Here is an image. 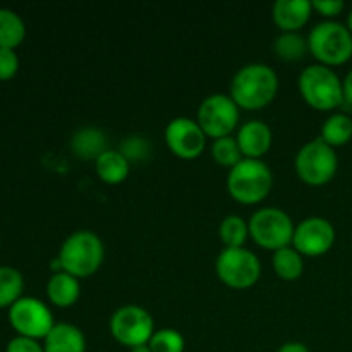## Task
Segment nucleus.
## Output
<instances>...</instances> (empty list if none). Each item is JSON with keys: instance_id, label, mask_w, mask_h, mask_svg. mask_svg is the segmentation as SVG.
I'll return each mask as SVG.
<instances>
[{"instance_id": "f257e3e1", "label": "nucleus", "mask_w": 352, "mask_h": 352, "mask_svg": "<svg viewBox=\"0 0 352 352\" xmlns=\"http://www.w3.org/2000/svg\"><path fill=\"white\" fill-rule=\"evenodd\" d=\"M278 91V76L270 65L253 62L234 74L230 81V98L239 109L260 110L274 102Z\"/></svg>"}, {"instance_id": "2f4dec72", "label": "nucleus", "mask_w": 352, "mask_h": 352, "mask_svg": "<svg viewBox=\"0 0 352 352\" xmlns=\"http://www.w3.org/2000/svg\"><path fill=\"white\" fill-rule=\"evenodd\" d=\"M342 89H344V103L352 105V69L342 79Z\"/></svg>"}, {"instance_id": "c85d7f7f", "label": "nucleus", "mask_w": 352, "mask_h": 352, "mask_svg": "<svg viewBox=\"0 0 352 352\" xmlns=\"http://www.w3.org/2000/svg\"><path fill=\"white\" fill-rule=\"evenodd\" d=\"M19 71V57L16 50L0 48V81H9Z\"/></svg>"}, {"instance_id": "5701e85b", "label": "nucleus", "mask_w": 352, "mask_h": 352, "mask_svg": "<svg viewBox=\"0 0 352 352\" xmlns=\"http://www.w3.org/2000/svg\"><path fill=\"white\" fill-rule=\"evenodd\" d=\"M24 278L17 268L0 267V309L10 308L23 298Z\"/></svg>"}, {"instance_id": "f704fd0d", "label": "nucleus", "mask_w": 352, "mask_h": 352, "mask_svg": "<svg viewBox=\"0 0 352 352\" xmlns=\"http://www.w3.org/2000/svg\"><path fill=\"white\" fill-rule=\"evenodd\" d=\"M347 28H349V31L352 33V9H351L349 16H347Z\"/></svg>"}, {"instance_id": "4be33fe9", "label": "nucleus", "mask_w": 352, "mask_h": 352, "mask_svg": "<svg viewBox=\"0 0 352 352\" xmlns=\"http://www.w3.org/2000/svg\"><path fill=\"white\" fill-rule=\"evenodd\" d=\"M274 270L282 280H298L302 275L305 270V260H302V254L299 253L296 248L287 246L282 248V250L275 251L274 253Z\"/></svg>"}, {"instance_id": "7c9ffc66", "label": "nucleus", "mask_w": 352, "mask_h": 352, "mask_svg": "<svg viewBox=\"0 0 352 352\" xmlns=\"http://www.w3.org/2000/svg\"><path fill=\"white\" fill-rule=\"evenodd\" d=\"M6 352H45V349L43 344H40L38 340L17 336L9 340Z\"/></svg>"}, {"instance_id": "7ed1b4c3", "label": "nucleus", "mask_w": 352, "mask_h": 352, "mask_svg": "<svg viewBox=\"0 0 352 352\" xmlns=\"http://www.w3.org/2000/svg\"><path fill=\"white\" fill-rule=\"evenodd\" d=\"M272 188H274V174L263 160L243 158L239 164L229 168L227 191L237 203L256 205L270 195Z\"/></svg>"}, {"instance_id": "bb28decb", "label": "nucleus", "mask_w": 352, "mask_h": 352, "mask_svg": "<svg viewBox=\"0 0 352 352\" xmlns=\"http://www.w3.org/2000/svg\"><path fill=\"white\" fill-rule=\"evenodd\" d=\"M148 346H150L151 352H184L186 342L184 337L177 330L162 329L155 330Z\"/></svg>"}, {"instance_id": "39448f33", "label": "nucleus", "mask_w": 352, "mask_h": 352, "mask_svg": "<svg viewBox=\"0 0 352 352\" xmlns=\"http://www.w3.org/2000/svg\"><path fill=\"white\" fill-rule=\"evenodd\" d=\"M309 54L327 67H337L352 58V33L339 21H322L308 34Z\"/></svg>"}, {"instance_id": "72a5a7b5", "label": "nucleus", "mask_w": 352, "mask_h": 352, "mask_svg": "<svg viewBox=\"0 0 352 352\" xmlns=\"http://www.w3.org/2000/svg\"><path fill=\"white\" fill-rule=\"evenodd\" d=\"M131 352H151L150 346L148 344H144V346H138V347H133V349H129Z\"/></svg>"}, {"instance_id": "1a4fd4ad", "label": "nucleus", "mask_w": 352, "mask_h": 352, "mask_svg": "<svg viewBox=\"0 0 352 352\" xmlns=\"http://www.w3.org/2000/svg\"><path fill=\"white\" fill-rule=\"evenodd\" d=\"M110 333L113 339L129 349L138 346H144L150 342L155 333V323L150 311L136 305L120 306L109 323Z\"/></svg>"}, {"instance_id": "2eb2a0df", "label": "nucleus", "mask_w": 352, "mask_h": 352, "mask_svg": "<svg viewBox=\"0 0 352 352\" xmlns=\"http://www.w3.org/2000/svg\"><path fill=\"white\" fill-rule=\"evenodd\" d=\"M313 14L309 0H277L272 7V19L282 33H299Z\"/></svg>"}, {"instance_id": "0eeeda50", "label": "nucleus", "mask_w": 352, "mask_h": 352, "mask_svg": "<svg viewBox=\"0 0 352 352\" xmlns=\"http://www.w3.org/2000/svg\"><path fill=\"white\" fill-rule=\"evenodd\" d=\"M294 168L306 184L325 186L339 170V157L336 148L327 144L322 138H315L299 148L294 158Z\"/></svg>"}, {"instance_id": "6ab92c4d", "label": "nucleus", "mask_w": 352, "mask_h": 352, "mask_svg": "<svg viewBox=\"0 0 352 352\" xmlns=\"http://www.w3.org/2000/svg\"><path fill=\"white\" fill-rule=\"evenodd\" d=\"M95 170L105 184L116 186L126 181L131 170V164L119 150L109 148L95 160Z\"/></svg>"}, {"instance_id": "6e6552de", "label": "nucleus", "mask_w": 352, "mask_h": 352, "mask_svg": "<svg viewBox=\"0 0 352 352\" xmlns=\"http://www.w3.org/2000/svg\"><path fill=\"white\" fill-rule=\"evenodd\" d=\"M217 277L227 287L250 289L260 280V258L246 248H223L215 260Z\"/></svg>"}, {"instance_id": "473e14b6", "label": "nucleus", "mask_w": 352, "mask_h": 352, "mask_svg": "<svg viewBox=\"0 0 352 352\" xmlns=\"http://www.w3.org/2000/svg\"><path fill=\"white\" fill-rule=\"evenodd\" d=\"M277 352H311L309 347L302 342H285L278 347Z\"/></svg>"}, {"instance_id": "f03ea898", "label": "nucleus", "mask_w": 352, "mask_h": 352, "mask_svg": "<svg viewBox=\"0 0 352 352\" xmlns=\"http://www.w3.org/2000/svg\"><path fill=\"white\" fill-rule=\"evenodd\" d=\"M105 258V246L98 234L91 230H76L62 243L58 263L62 272L76 278H88L98 272Z\"/></svg>"}, {"instance_id": "dca6fc26", "label": "nucleus", "mask_w": 352, "mask_h": 352, "mask_svg": "<svg viewBox=\"0 0 352 352\" xmlns=\"http://www.w3.org/2000/svg\"><path fill=\"white\" fill-rule=\"evenodd\" d=\"M45 352H86V339L81 329L72 323H55L43 339Z\"/></svg>"}, {"instance_id": "20e7f679", "label": "nucleus", "mask_w": 352, "mask_h": 352, "mask_svg": "<svg viewBox=\"0 0 352 352\" xmlns=\"http://www.w3.org/2000/svg\"><path fill=\"white\" fill-rule=\"evenodd\" d=\"M298 86L305 102L315 110L330 112L344 105L342 79L332 67L322 64L308 65L299 74Z\"/></svg>"}, {"instance_id": "412c9836", "label": "nucleus", "mask_w": 352, "mask_h": 352, "mask_svg": "<svg viewBox=\"0 0 352 352\" xmlns=\"http://www.w3.org/2000/svg\"><path fill=\"white\" fill-rule=\"evenodd\" d=\"M26 38V24L12 9L0 7V48L16 50Z\"/></svg>"}, {"instance_id": "9b49d317", "label": "nucleus", "mask_w": 352, "mask_h": 352, "mask_svg": "<svg viewBox=\"0 0 352 352\" xmlns=\"http://www.w3.org/2000/svg\"><path fill=\"white\" fill-rule=\"evenodd\" d=\"M9 323L19 337L43 340L55 327L54 315L43 301L23 296L9 308Z\"/></svg>"}, {"instance_id": "b1692460", "label": "nucleus", "mask_w": 352, "mask_h": 352, "mask_svg": "<svg viewBox=\"0 0 352 352\" xmlns=\"http://www.w3.org/2000/svg\"><path fill=\"white\" fill-rule=\"evenodd\" d=\"M274 50L280 60L298 62L309 52L308 38L301 33H280L274 41Z\"/></svg>"}, {"instance_id": "c756f323", "label": "nucleus", "mask_w": 352, "mask_h": 352, "mask_svg": "<svg viewBox=\"0 0 352 352\" xmlns=\"http://www.w3.org/2000/svg\"><path fill=\"white\" fill-rule=\"evenodd\" d=\"M313 10L323 17H329V21H333V17L340 16L346 9V3L342 0H313Z\"/></svg>"}, {"instance_id": "ddd939ff", "label": "nucleus", "mask_w": 352, "mask_h": 352, "mask_svg": "<svg viewBox=\"0 0 352 352\" xmlns=\"http://www.w3.org/2000/svg\"><path fill=\"white\" fill-rule=\"evenodd\" d=\"M336 243V227L323 217H308L296 226L292 248L302 256H323Z\"/></svg>"}, {"instance_id": "4468645a", "label": "nucleus", "mask_w": 352, "mask_h": 352, "mask_svg": "<svg viewBox=\"0 0 352 352\" xmlns=\"http://www.w3.org/2000/svg\"><path fill=\"white\" fill-rule=\"evenodd\" d=\"M236 140L244 158L261 160V157L270 151L272 143H274V133L267 122L253 119L239 127Z\"/></svg>"}, {"instance_id": "a878e982", "label": "nucleus", "mask_w": 352, "mask_h": 352, "mask_svg": "<svg viewBox=\"0 0 352 352\" xmlns=\"http://www.w3.org/2000/svg\"><path fill=\"white\" fill-rule=\"evenodd\" d=\"M212 157L222 167L232 168L234 165L239 164L243 160V153L237 144V140L232 136L220 138V140H213L212 144Z\"/></svg>"}, {"instance_id": "f8f14e48", "label": "nucleus", "mask_w": 352, "mask_h": 352, "mask_svg": "<svg viewBox=\"0 0 352 352\" xmlns=\"http://www.w3.org/2000/svg\"><path fill=\"white\" fill-rule=\"evenodd\" d=\"M165 143L175 157L195 160L205 151L206 134L198 120L189 117H175L165 127Z\"/></svg>"}, {"instance_id": "9d476101", "label": "nucleus", "mask_w": 352, "mask_h": 352, "mask_svg": "<svg viewBox=\"0 0 352 352\" xmlns=\"http://www.w3.org/2000/svg\"><path fill=\"white\" fill-rule=\"evenodd\" d=\"M196 120L206 138H227L239 124V107L230 98V95L213 93L199 103Z\"/></svg>"}, {"instance_id": "cd10ccee", "label": "nucleus", "mask_w": 352, "mask_h": 352, "mask_svg": "<svg viewBox=\"0 0 352 352\" xmlns=\"http://www.w3.org/2000/svg\"><path fill=\"white\" fill-rule=\"evenodd\" d=\"M120 153L129 160V164L133 160L143 162L150 157L151 146L146 140H143L141 136H129L127 140L122 141L120 144Z\"/></svg>"}, {"instance_id": "f3484780", "label": "nucleus", "mask_w": 352, "mask_h": 352, "mask_svg": "<svg viewBox=\"0 0 352 352\" xmlns=\"http://www.w3.org/2000/svg\"><path fill=\"white\" fill-rule=\"evenodd\" d=\"M48 301L57 308H71L81 296L79 278L72 277L67 272H57L47 282Z\"/></svg>"}, {"instance_id": "393cba45", "label": "nucleus", "mask_w": 352, "mask_h": 352, "mask_svg": "<svg viewBox=\"0 0 352 352\" xmlns=\"http://www.w3.org/2000/svg\"><path fill=\"white\" fill-rule=\"evenodd\" d=\"M219 237L226 248H244L250 237V226L241 215H227L219 226Z\"/></svg>"}, {"instance_id": "aec40b11", "label": "nucleus", "mask_w": 352, "mask_h": 352, "mask_svg": "<svg viewBox=\"0 0 352 352\" xmlns=\"http://www.w3.org/2000/svg\"><path fill=\"white\" fill-rule=\"evenodd\" d=\"M320 138L332 148L344 146L352 140V117L346 112H333L325 119Z\"/></svg>"}, {"instance_id": "a211bd4d", "label": "nucleus", "mask_w": 352, "mask_h": 352, "mask_svg": "<svg viewBox=\"0 0 352 352\" xmlns=\"http://www.w3.org/2000/svg\"><path fill=\"white\" fill-rule=\"evenodd\" d=\"M71 150L82 160H96L100 155L109 150L105 133L98 127H81L72 136Z\"/></svg>"}, {"instance_id": "423d86ee", "label": "nucleus", "mask_w": 352, "mask_h": 352, "mask_svg": "<svg viewBox=\"0 0 352 352\" xmlns=\"http://www.w3.org/2000/svg\"><path fill=\"white\" fill-rule=\"evenodd\" d=\"M250 237L260 248L268 251H278L292 244L294 222L291 215L277 206H263L256 210L248 220Z\"/></svg>"}]
</instances>
